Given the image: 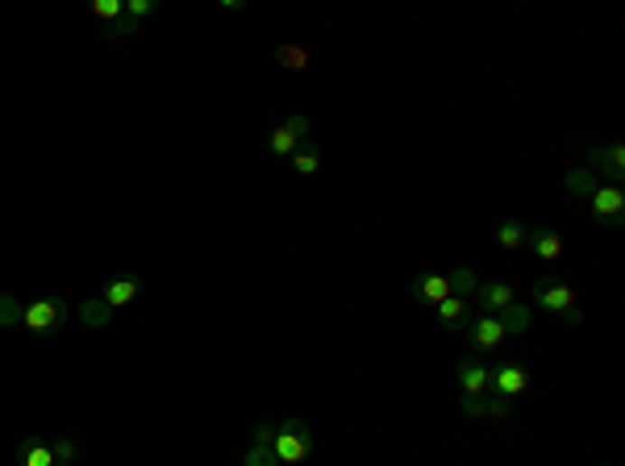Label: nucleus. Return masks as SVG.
<instances>
[{"mask_svg": "<svg viewBox=\"0 0 625 466\" xmlns=\"http://www.w3.org/2000/svg\"><path fill=\"white\" fill-rule=\"evenodd\" d=\"M280 466H296L312 454V429L301 421V416H288L284 425H275V442H271Z\"/></svg>", "mask_w": 625, "mask_h": 466, "instance_id": "f257e3e1", "label": "nucleus"}, {"mask_svg": "<svg viewBox=\"0 0 625 466\" xmlns=\"http://www.w3.org/2000/svg\"><path fill=\"white\" fill-rule=\"evenodd\" d=\"M67 321V300L63 296H46V300H33L30 308H25L22 325H30V334H54V329Z\"/></svg>", "mask_w": 625, "mask_h": 466, "instance_id": "f03ea898", "label": "nucleus"}, {"mask_svg": "<svg viewBox=\"0 0 625 466\" xmlns=\"http://www.w3.org/2000/svg\"><path fill=\"white\" fill-rule=\"evenodd\" d=\"M588 213H592V221H601V225H621V217H625L621 187H596V192L588 196Z\"/></svg>", "mask_w": 625, "mask_h": 466, "instance_id": "7ed1b4c3", "label": "nucleus"}, {"mask_svg": "<svg viewBox=\"0 0 625 466\" xmlns=\"http://www.w3.org/2000/svg\"><path fill=\"white\" fill-rule=\"evenodd\" d=\"M588 171L592 175H609V187H621V179H625V151L621 146H592L588 151Z\"/></svg>", "mask_w": 625, "mask_h": 466, "instance_id": "20e7f679", "label": "nucleus"}, {"mask_svg": "<svg viewBox=\"0 0 625 466\" xmlns=\"http://www.w3.org/2000/svg\"><path fill=\"white\" fill-rule=\"evenodd\" d=\"M301 142H309V117H301V113H296V117H288L284 125H275V130H271L267 146H271V154L288 159V154L296 151Z\"/></svg>", "mask_w": 625, "mask_h": 466, "instance_id": "39448f33", "label": "nucleus"}, {"mask_svg": "<svg viewBox=\"0 0 625 466\" xmlns=\"http://www.w3.org/2000/svg\"><path fill=\"white\" fill-rule=\"evenodd\" d=\"M488 388H492L496 396L513 400V396H521V391L529 388V370L521 367V362H500V367H492V375H488Z\"/></svg>", "mask_w": 625, "mask_h": 466, "instance_id": "423d86ee", "label": "nucleus"}, {"mask_svg": "<svg viewBox=\"0 0 625 466\" xmlns=\"http://www.w3.org/2000/svg\"><path fill=\"white\" fill-rule=\"evenodd\" d=\"M534 304L546 308V313H567V308H575V292L563 279H538L534 283Z\"/></svg>", "mask_w": 625, "mask_h": 466, "instance_id": "0eeeda50", "label": "nucleus"}, {"mask_svg": "<svg viewBox=\"0 0 625 466\" xmlns=\"http://www.w3.org/2000/svg\"><path fill=\"white\" fill-rule=\"evenodd\" d=\"M488 375H492V367H488L484 358H463L459 370H454V379H459L463 396H488Z\"/></svg>", "mask_w": 625, "mask_h": 466, "instance_id": "6e6552de", "label": "nucleus"}, {"mask_svg": "<svg viewBox=\"0 0 625 466\" xmlns=\"http://www.w3.org/2000/svg\"><path fill=\"white\" fill-rule=\"evenodd\" d=\"M475 300H480L484 316H500L508 304L518 300V288H513V283H480V288H475Z\"/></svg>", "mask_w": 625, "mask_h": 466, "instance_id": "1a4fd4ad", "label": "nucleus"}, {"mask_svg": "<svg viewBox=\"0 0 625 466\" xmlns=\"http://www.w3.org/2000/svg\"><path fill=\"white\" fill-rule=\"evenodd\" d=\"M467 334H471V346L475 350H496L500 342H505V329H500V321H496V316H475L471 325H467Z\"/></svg>", "mask_w": 625, "mask_h": 466, "instance_id": "9d476101", "label": "nucleus"}, {"mask_svg": "<svg viewBox=\"0 0 625 466\" xmlns=\"http://www.w3.org/2000/svg\"><path fill=\"white\" fill-rule=\"evenodd\" d=\"M409 292L417 304H443L451 296V283H446V275H417Z\"/></svg>", "mask_w": 625, "mask_h": 466, "instance_id": "9b49d317", "label": "nucleus"}, {"mask_svg": "<svg viewBox=\"0 0 625 466\" xmlns=\"http://www.w3.org/2000/svg\"><path fill=\"white\" fill-rule=\"evenodd\" d=\"M17 462L22 466H54L51 442H46V437H22V442H17Z\"/></svg>", "mask_w": 625, "mask_h": 466, "instance_id": "f8f14e48", "label": "nucleus"}, {"mask_svg": "<svg viewBox=\"0 0 625 466\" xmlns=\"http://www.w3.org/2000/svg\"><path fill=\"white\" fill-rule=\"evenodd\" d=\"M138 292H142L138 275H117V279H108V288H105V296H100V300H105L108 308H121V304H130Z\"/></svg>", "mask_w": 625, "mask_h": 466, "instance_id": "ddd939ff", "label": "nucleus"}, {"mask_svg": "<svg viewBox=\"0 0 625 466\" xmlns=\"http://www.w3.org/2000/svg\"><path fill=\"white\" fill-rule=\"evenodd\" d=\"M526 246H534V254H538L542 262H555L563 254V238L555 233V229H529V242Z\"/></svg>", "mask_w": 625, "mask_h": 466, "instance_id": "4468645a", "label": "nucleus"}, {"mask_svg": "<svg viewBox=\"0 0 625 466\" xmlns=\"http://www.w3.org/2000/svg\"><path fill=\"white\" fill-rule=\"evenodd\" d=\"M438 321H443V329H467V300L446 296V300L438 304Z\"/></svg>", "mask_w": 625, "mask_h": 466, "instance_id": "2eb2a0df", "label": "nucleus"}, {"mask_svg": "<svg viewBox=\"0 0 625 466\" xmlns=\"http://www.w3.org/2000/svg\"><path fill=\"white\" fill-rule=\"evenodd\" d=\"M292 167H296V175H317L322 171V151H317L312 142H301V146L292 151Z\"/></svg>", "mask_w": 625, "mask_h": 466, "instance_id": "dca6fc26", "label": "nucleus"}, {"mask_svg": "<svg viewBox=\"0 0 625 466\" xmlns=\"http://www.w3.org/2000/svg\"><path fill=\"white\" fill-rule=\"evenodd\" d=\"M496 321H500V329H505V337H513V334H526V329H529V308H526V304H518V300H513V304H508V308H505V313L496 316Z\"/></svg>", "mask_w": 625, "mask_h": 466, "instance_id": "f3484780", "label": "nucleus"}, {"mask_svg": "<svg viewBox=\"0 0 625 466\" xmlns=\"http://www.w3.org/2000/svg\"><path fill=\"white\" fill-rule=\"evenodd\" d=\"M496 242H500V250H521L529 242V225H521V221H500Z\"/></svg>", "mask_w": 625, "mask_h": 466, "instance_id": "a211bd4d", "label": "nucleus"}, {"mask_svg": "<svg viewBox=\"0 0 625 466\" xmlns=\"http://www.w3.org/2000/svg\"><path fill=\"white\" fill-rule=\"evenodd\" d=\"M79 321H84L88 329H105L108 321H113V308H108L105 300H84L79 304Z\"/></svg>", "mask_w": 625, "mask_h": 466, "instance_id": "6ab92c4d", "label": "nucleus"}, {"mask_svg": "<svg viewBox=\"0 0 625 466\" xmlns=\"http://www.w3.org/2000/svg\"><path fill=\"white\" fill-rule=\"evenodd\" d=\"M446 283H451V296H459V300H467V296H475V288H480V279H475L471 267H459L454 275H446Z\"/></svg>", "mask_w": 625, "mask_h": 466, "instance_id": "aec40b11", "label": "nucleus"}, {"mask_svg": "<svg viewBox=\"0 0 625 466\" xmlns=\"http://www.w3.org/2000/svg\"><path fill=\"white\" fill-rule=\"evenodd\" d=\"M596 187H601V184H596V175H592V171H588V167H575V171H572V175H567V192L583 196V200H588V196H592V192H596Z\"/></svg>", "mask_w": 625, "mask_h": 466, "instance_id": "412c9836", "label": "nucleus"}, {"mask_svg": "<svg viewBox=\"0 0 625 466\" xmlns=\"http://www.w3.org/2000/svg\"><path fill=\"white\" fill-rule=\"evenodd\" d=\"M22 316L25 308L17 300H13L9 292H0V329H13V325H22Z\"/></svg>", "mask_w": 625, "mask_h": 466, "instance_id": "4be33fe9", "label": "nucleus"}, {"mask_svg": "<svg viewBox=\"0 0 625 466\" xmlns=\"http://www.w3.org/2000/svg\"><path fill=\"white\" fill-rule=\"evenodd\" d=\"M242 466H280V458H275L271 445H250L247 458H242Z\"/></svg>", "mask_w": 625, "mask_h": 466, "instance_id": "5701e85b", "label": "nucleus"}, {"mask_svg": "<svg viewBox=\"0 0 625 466\" xmlns=\"http://www.w3.org/2000/svg\"><path fill=\"white\" fill-rule=\"evenodd\" d=\"M130 33H138V22H130V17H126V13H121L117 22H108L105 38H108V42H126V38H130Z\"/></svg>", "mask_w": 625, "mask_h": 466, "instance_id": "b1692460", "label": "nucleus"}, {"mask_svg": "<svg viewBox=\"0 0 625 466\" xmlns=\"http://www.w3.org/2000/svg\"><path fill=\"white\" fill-rule=\"evenodd\" d=\"M121 13H126L121 0H92V17H100V22H117Z\"/></svg>", "mask_w": 625, "mask_h": 466, "instance_id": "393cba45", "label": "nucleus"}, {"mask_svg": "<svg viewBox=\"0 0 625 466\" xmlns=\"http://www.w3.org/2000/svg\"><path fill=\"white\" fill-rule=\"evenodd\" d=\"M159 13V0H126V17L142 22V17H154Z\"/></svg>", "mask_w": 625, "mask_h": 466, "instance_id": "a878e982", "label": "nucleus"}, {"mask_svg": "<svg viewBox=\"0 0 625 466\" xmlns=\"http://www.w3.org/2000/svg\"><path fill=\"white\" fill-rule=\"evenodd\" d=\"M51 454L54 462H76V442L71 437H51Z\"/></svg>", "mask_w": 625, "mask_h": 466, "instance_id": "bb28decb", "label": "nucleus"}, {"mask_svg": "<svg viewBox=\"0 0 625 466\" xmlns=\"http://www.w3.org/2000/svg\"><path fill=\"white\" fill-rule=\"evenodd\" d=\"M467 416H488V396H463Z\"/></svg>", "mask_w": 625, "mask_h": 466, "instance_id": "cd10ccee", "label": "nucleus"}, {"mask_svg": "<svg viewBox=\"0 0 625 466\" xmlns=\"http://www.w3.org/2000/svg\"><path fill=\"white\" fill-rule=\"evenodd\" d=\"M271 442H275V425L263 421L259 429H255V442H250V445H271Z\"/></svg>", "mask_w": 625, "mask_h": 466, "instance_id": "c85d7f7f", "label": "nucleus"}, {"mask_svg": "<svg viewBox=\"0 0 625 466\" xmlns=\"http://www.w3.org/2000/svg\"><path fill=\"white\" fill-rule=\"evenodd\" d=\"M508 408H513V400H505V396L488 400V416H508Z\"/></svg>", "mask_w": 625, "mask_h": 466, "instance_id": "c756f323", "label": "nucleus"}, {"mask_svg": "<svg viewBox=\"0 0 625 466\" xmlns=\"http://www.w3.org/2000/svg\"><path fill=\"white\" fill-rule=\"evenodd\" d=\"M280 59H284V63H292V71H301V67H304V55H296V50H288V46L280 50Z\"/></svg>", "mask_w": 625, "mask_h": 466, "instance_id": "7c9ffc66", "label": "nucleus"}, {"mask_svg": "<svg viewBox=\"0 0 625 466\" xmlns=\"http://www.w3.org/2000/svg\"><path fill=\"white\" fill-rule=\"evenodd\" d=\"M563 316H567V325H580V321H583V313H580V308H567V313H563Z\"/></svg>", "mask_w": 625, "mask_h": 466, "instance_id": "2f4dec72", "label": "nucleus"}, {"mask_svg": "<svg viewBox=\"0 0 625 466\" xmlns=\"http://www.w3.org/2000/svg\"><path fill=\"white\" fill-rule=\"evenodd\" d=\"M54 466H76V462H54Z\"/></svg>", "mask_w": 625, "mask_h": 466, "instance_id": "473e14b6", "label": "nucleus"}]
</instances>
